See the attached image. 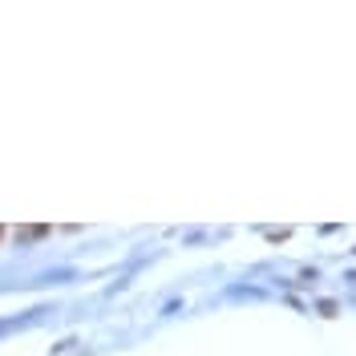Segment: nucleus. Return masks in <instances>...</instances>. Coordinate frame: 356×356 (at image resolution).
Instances as JSON below:
<instances>
[{"mask_svg":"<svg viewBox=\"0 0 356 356\" xmlns=\"http://www.w3.org/2000/svg\"><path fill=\"white\" fill-rule=\"evenodd\" d=\"M0 239H4V227H0Z\"/></svg>","mask_w":356,"mask_h":356,"instance_id":"obj_1","label":"nucleus"}]
</instances>
